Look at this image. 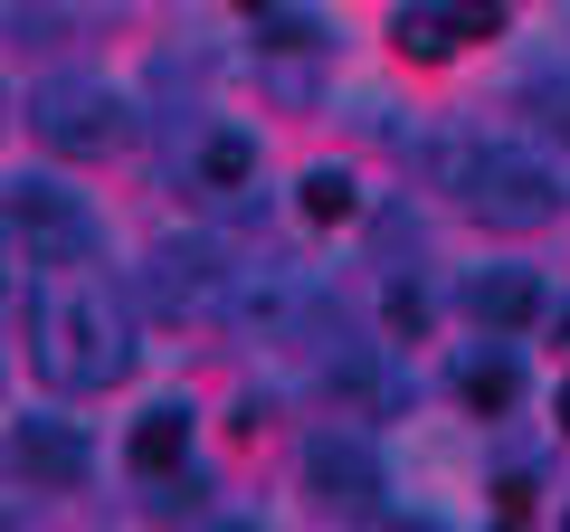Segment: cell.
I'll list each match as a JSON object with an SVG mask.
<instances>
[{"label":"cell","instance_id":"obj_12","mask_svg":"<svg viewBox=\"0 0 570 532\" xmlns=\"http://www.w3.org/2000/svg\"><path fill=\"white\" fill-rule=\"evenodd\" d=\"M390 39H400L409 67H448L456 58V10L448 0H400V10H390Z\"/></svg>","mask_w":570,"mask_h":532},{"label":"cell","instance_id":"obj_10","mask_svg":"<svg viewBox=\"0 0 570 532\" xmlns=\"http://www.w3.org/2000/svg\"><path fill=\"white\" fill-rule=\"evenodd\" d=\"M124 456H134V475H153V485L181 475L190 466V410L181 400H153V410L134 418V437H124Z\"/></svg>","mask_w":570,"mask_h":532},{"label":"cell","instance_id":"obj_11","mask_svg":"<svg viewBox=\"0 0 570 532\" xmlns=\"http://www.w3.org/2000/svg\"><path fill=\"white\" fill-rule=\"evenodd\" d=\"M466 305H475L485 333H523L532 314H542V276H532V266H485V276L466 286Z\"/></svg>","mask_w":570,"mask_h":532},{"label":"cell","instance_id":"obj_17","mask_svg":"<svg viewBox=\"0 0 570 532\" xmlns=\"http://www.w3.org/2000/svg\"><path fill=\"white\" fill-rule=\"evenodd\" d=\"M428 324V295L419 286H390V333H419Z\"/></svg>","mask_w":570,"mask_h":532},{"label":"cell","instance_id":"obj_14","mask_svg":"<svg viewBox=\"0 0 570 532\" xmlns=\"http://www.w3.org/2000/svg\"><path fill=\"white\" fill-rule=\"evenodd\" d=\"M295 200H305V219H314V228H343L352 209H362V181H352L343 162H314L305 181H295Z\"/></svg>","mask_w":570,"mask_h":532},{"label":"cell","instance_id":"obj_16","mask_svg":"<svg viewBox=\"0 0 570 532\" xmlns=\"http://www.w3.org/2000/svg\"><path fill=\"white\" fill-rule=\"evenodd\" d=\"M523 513H532V485L504 475V494H494V532H523Z\"/></svg>","mask_w":570,"mask_h":532},{"label":"cell","instance_id":"obj_8","mask_svg":"<svg viewBox=\"0 0 570 532\" xmlns=\"http://www.w3.org/2000/svg\"><path fill=\"white\" fill-rule=\"evenodd\" d=\"M219 314H238L247 333H295V314H305V286L285 276V266H228V305Z\"/></svg>","mask_w":570,"mask_h":532},{"label":"cell","instance_id":"obj_3","mask_svg":"<svg viewBox=\"0 0 570 532\" xmlns=\"http://www.w3.org/2000/svg\"><path fill=\"white\" fill-rule=\"evenodd\" d=\"M29 134L67 162H96V152L124 144V96L96 77H39L29 86Z\"/></svg>","mask_w":570,"mask_h":532},{"label":"cell","instance_id":"obj_7","mask_svg":"<svg viewBox=\"0 0 570 532\" xmlns=\"http://www.w3.org/2000/svg\"><path fill=\"white\" fill-rule=\"evenodd\" d=\"M305 494H314L324 513H343V523H352V513H371V504H381V456H371L362 437L324 428V437L305 447Z\"/></svg>","mask_w":570,"mask_h":532},{"label":"cell","instance_id":"obj_19","mask_svg":"<svg viewBox=\"0 0 570 532\" xmlns=\"http://www.w3.org/2000/svg\"><path fill=\"white\" fill-rule=\"evenodd\" d=\"M390 532H438V523H419V513H409V523H390Z\"/></svg>","mask_w":570,"mask_h":532},{"label":"cell","instance_id":"obj_4","mask_svg":"<svg viewBox=\"0 0 570 532\" xmlns=\"http://www.w3.org/2000/svg\"><path fill=\"white\" fill-rule=\"evenodd\" d=\"M0 228L20 238L29 266H86L96 257V209H86L77 190H58V181H10Z\"/></svg>","mask_w":570,"mask_h":532},{"label":"cell","instance_id":"obj_20","mask_svg":"<svg viewBox=\"0 0 570 532\" xmlns=\"http://www.w3.org/2000/svg\"><path fill=\"white\" fill-rule=\"evenodd\" d=\"M561 418H570V400H561Z\"/></svg>","mask_w":570,"mask_h":532},{"label":"cell","instance_id":"obj_5","mask_svg":"<svg viewBox=\"0 0 570 532\" xmlns=\"http://www.w3.org/2000/svg\"><path fill=\"white\" fill-rule=\"evenodd\" d=\"M142 305L171 314V324H200V314H219V305H228V266H219V247H209V238H171V247H153V266H142Z\"/></svg>","mask_w":570,"mask_h":532},{"label":"cell","instance_id":"obj_6","mask_svg":"<svg viewBox=\"0 0 570 532\" xmlns=\"http://www.w3.org/2000/svg\"><path fill=\"white\" fill-rule=\"evenodd\" d=\"M0 466H10V485H29V494H67V485H86V437H77V418H20L10 428V447H0Z\"/></svg>","mask_w":570,"mask_h":532},{"label":"cell","instance_id":"obj_2","mask_svg":"<svg viewBox=\"0 0 570 532\" xmlns=\"http://www.w3.org/2000/svg\"><path fill=\"white\" fill-rule=\"evenodd\" d=\"M456 200H466L485 228L523 238V228H542L570 190H561V171H551L532 144H475L466 162H456Z\"/></svg>","mask_w":570,"mask_h":532},{"label":"cell","instance_id":"obj_9","mask_svg":"<svg viewBox=\"0 0 570 532\" xmlns=\"http://www.w3.org/2000/svg\"><path fill=\"white\" fill-rule=\"evenodd\" d=\"M247 181H257V134L247 124H209L200 144H190V190L200 200H238Z\"/></svg>","mask_w":570,"mask_h":532},{"label":"cell","instance_id":"obj_13","mask_svg":"<svg viewBox=\"0 0 570 532\" xmlns=\"http://www.w3.org/2000/svg\"><path fill=\"white\" fill-rule=\"evenodd\" d=\"M456 400H466V410H513V400H523V371L504 362V352H466V362H456Z\"/></svg>","mask_w":570,"mask_h":532},{"label":"cell","instance_id":"obj_22","mask_svg":"<svg viewBox=\"0 0 570 532\" xmlns=\"http://www.w3.org/2000/svg\"><path fill=\"white\" fill-rule=\"evenodd\" d=\"M561 532H570V523H561Z\"/></svg>","mask_w":570,"mask_h":532},{"label":"cell","instance_id":"obj_18","mask_svg":"<svg viewBox=\"0 0 570 532\" xmlns=\"http://www.w3.org/2000/svg\"><path fill=\"white\" fill-rule=\"evenodd\" d=\"M200 532H257V523H238V513H228V523H200Z\"/></svg>","mask_w":570,"mask_h":532},{"label":"cell","instance_id":"obj_15","mask_svg":"<svg viewBox=\"0 0 570 532\" xmlns=\"http://www.w3.org/2000/svg\"><path fill=\"white\" fill-rule=\"evenodd\" d=\"M504 29V0H456V39H494Z\"/></svg>","mask_w":570,"mask_h":532},{"label":"cell","instance_id":"obj_1","mask_svg":"<svg viewBox=\"0 0 570 532\" xmlns=\"http://www.w3.org/2000/svg\"><path fill=\"white\" fill-rule=\"evenodd\" d=\"M29 362L48 390H115L134 371V305L105 276H48L29 305Z\"/></svg>","mask_w":570,"mask_h":532},{"label":"cell","instance_id":"obj_21","mask_svg":"<svg viewBox=\"0 0 570 532\" xmlns=\"http://www.w3.org/2000/svg\"><path fill=\"white\" fill-rule=\"evenodd\" d=\"M247 10H257V0H247Z\"/></svg>","mask_w":570,"mask_h":532}]
</instances>
